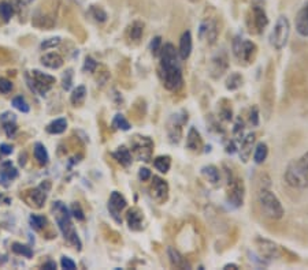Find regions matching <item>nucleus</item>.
Segmentation results:
<instances>
[{"mask_svg": "<svg viewBox=\"0 0 308 270\" xmlns=\"http://www.w3.org/2000/svg\"><path fill=\"white\" fill-rule=\"evenodd\" d=\"M283 177L288 186L292 188H297V190L308 188V152L304 153L297 160L289 162Z\"/></svg>", "mask_w": 308, "mask_h": 270, "instance_id": "nucleus-3", "label": "nucleus"}, {"mask_svg": "<svg viewBox=\"0 0 308 270\" xmlns=\"http://www.w3.org/2000/svg\"><path fill=\"white\" fill-rule=\"evenodd\" d=\"M18 176V171L17 168L11 164V161H6L2 164V169H0V184L5 187L10 186V183L14 180L15 177Z\"/></svg>", "mask_w": 308, "mask_h": 270, "instance_id": "nucleus-17", "label": "nucleus"}, {"mask_svg": "<svg viewBox=\"0 0 308 270\" xmlns=\"http://www.w3.org/2000/svg\"><path fill=\"white\" fill-rule=\"evenodd\" d=\"M251 123L254 124V126H258L259 124V112H258V108L255 107L252 111H251Z\"/></svg>", "mask_w": 308, "mask_h": 270, "instance_id": "nucleus-50", "label": "nucleus"}, {"mask_svg": "<svg viewBox=\"0 0 308 270\" xmlns=\"http://www.w3.org/2000/svg\"><path fill=\"white\" fill-rule=\"evenodd\" d=\"M20 164H21V165H25V154H24V156L21 154V157H20Z\"/></svg>", "mask_w": 308, "mask_h": 270, "instance_id": "nucleus-53", "label": "nucleus"}, {"mask_svg": "<svg viewBox=\"0 0 308 270\" xmlns=\"http://www.w3.org/2000/svg\"><path fill=\"white\" fill-rule=\"evenodd\" d=\"M71 214H73V217H74L75 220L78 221L85 220L84 210H82V207H81V205L78 202H74V203L71 205Z\"/></svg>", "mask_w": 308, "mask_h": 270, "instance_id": "nucleus-42", "label": "nucleus"}, {"mask_svg": "<svg viewBox=\"0 0 308 270\" xmlns=\"http://www.w3.org/2000/svg\"><path fill=\"white\" fill-rule=\"evenodd\" d=\"M167 255H169L171 265L174 266V267H178V269H190V263L186 260V258H184V255H182L178 250H175L173 247H169V248H167Z\"/></svg>", "mask_w": 308, "mask_h": 270, "instance_id": "nucleus-21", "label": "nucleus"}, {"mask_svg": "<svg viewBox=\"0 0 308 270\" xmlns=\"http://www.w3.org/2000/svg\"><path fill=\"white\" fill-rule=\"evenodd\" d=\"M228 202L233 207H240L244 202V184L243 180H233L230 182L228 190Z\"/></svg>", "mask_w": 308, "mask_h": 270, "instance_id": "nucleus-11", "label": "nucleus"}, {"mask_svg": "<svg viewBox=\"0 0 308 270\" xmlns=\"http://www.w3.org/2000/svg\"><path fill=\"white\" fill-rule=\"evenodd\" d=\"M256 247H258L260 255L266 256L267 259H277V258L282 255L281 248L274 241L266 240V239H258L256 240Z\"/></svg>", "mask_w": 308, "mask_h": 270, "instance_id": "nucleus-12", "label": "nucleus"}, {"mask_svg": "<svg viewBox=\"0 0 308 270\" xmlns=\"http://www.w3.org/2000/svg\"><path fill=\"white\" fill-rule=\"evenodd\" d=\"M229 267H234V269H237L239 266H237V265H226V266H225V269H229Z\"/></svg>", "mask_w": 308, "mask_h": 270, "instance_id": "nucleus-55", "label": "nucleus"}, {"mask_svg": "<svg viewBox=\"0 0 308 270\" xmlns=\"http://www.w3.org/2000/svg\"><path fill=\"white\" fill-rule=\"evenodd\" d=\"M60 44V39L59 37H55V39H50V40H45L44 43H41L40 48L41 49H50V48H55V47H58V45Z\"/></svg>", "mask_w": 308, "mask_h": 270, "instance_id": "nucleus-45", "label": "nucleus"}, {"mask_svg": "<svg viewBox=\"0 0 308 270\" xmlns=\"http://www.w3.org/2000/svg\"><path fill=\"white\" fill-rule=\"evenodd\" d=\"M126 220H128V224H129V228L132 231H140L143 228V214L137 207H133L128 211Z\"/></svg>", "mask_w": 308, "mask_h": 270, "instance_id": "nucleus-23", "label": "nucleus"}, {"mask_svg": "<svg viewBox=\"0 0 308 270\" xmlns=\"http://www.w3.org/2000/svg\"><path fill=\"white\" fill-rule=\"evenodd\" d=\"M50 182L41 183L39 187L24 192L22 198H24V201H25L29 206L35 207V209H40V207H43L45 201H47V192L50 190Z\"/></svg>", "mask_w": 308, "mask_h": 270, "instance_id": "nucleus-8", "label": "nucleus"}, {"mask_svg": "<svg viewBox=\"0 0 308 270\" xmlns=\"http://www.w3.org/2000/svg\"><path fill=\"white\" fill-rule=\"evenodd\" d=\"M52 211H54L55 220H56V224L59 226L63 237L67 240V243H70L73 247H75L77 250L80 251L82 244H81L80 237L77 235L74 225H73V222H71L69 209L66 207L63 202L56 201L54 202V205H52Z\"/></svg>", "mask_w": 308, "mask_h": 270, "instance_id": "nucleus-2", "label": "nucleus"}, {"mask_svg": "<svg viewBox=\"0 0 308 270\" xmlns=\"http://www.w3.org/2000/svg\"><path fill=\"white\" fill-rule=\"evenodd\" d=\"M192 48H193V41H192V33L186 30L182 33L181 39H179V47H178V55L179 59L186 60L192 54Z\"/></svg>", "mask_w": 308, "mask_h": 270, "instance_id": "nucleus-16", "label": "nucleus"}, {"mask_svg": "<svg viewBox=\"0 0 308 270\" xmlns=\"http://www.w3.org/2000/svg\"><path fill=\"white\" fill-rule=\"evenodd\" d=\"M241 85H243V77L237 73L230 74V77H229L228 81H226V88H228L229 90H236V89H239Z\"/></svg>", "mask_w": 308, "mask_h": 270, "instance_id": "nucleus-36", "label": "nucleus"}, {"mask_svg": "<svg viewBox=\"0 0 308 270\" xmlns=\"http://www.w3.org/2000/svg\"><path fill=\"white\" fill-rule=\"evenodd\" d=\"M43 269L55 270V269H56V263H55V262H52V260H48V262H45L44 265H43Z\"/></svg>", "mask_w": 308, "mask_h": 270, "instance_id": "nucleus-52", "label": "nucleus"}, {"mask_svg": "<svg viewBox=\"0 0 308 270\" xmlns=\"http://www.w3.org/2000/svg\"><path fill=\"white\" fill-rule=\"evenodd\" d=\"M226 70H228V58H226V55L221 54L213 58V60H211V75L214 78L222 77Z\"/></svg>", "mask_w": 308, "mask_h": 270, "instance_id": "nucleus-20", "label": "nucleus"}, {"mask_svg": "<svg viewBox=\"0 0 308 270\" xmlns=\"http://www.w3.org/2000/svg\"><path fill=\"white\" fill-rule=\"evenodd\" d=\"M11 250L14 251L15 254L18 255H24L26 258H32L33 256V251L30 247H28L26 244H22V243H13L11 245Z\"/></svg>", "mask_w": 308, "mask_h": 270, "instance_id": "nucleus-35", "label": "nucleus"}, {"mask_svg": "<svg viewBox=\"0 0 308 270\" xmlns=\"http://www.w3.org/2000/svg\"><path fill=\"white\" fill-rule=\"evenodd\" d=\"M185 120H188V118H184L182 120H179L178 115H174L169 123V137L170 141L173 143H178L181 139V134H182V126H184Z\"/></svg>", "mask_w": 308, "mask_h": 270, "instance_id": "nucleus-18", "label": "nucleus"}, {"mask_svg": "<svg viewBox=\"0 0 308 270\" xmlns=\"http://www.w3.org/2000/svg\"><path fill=\"white\" fill-rule=\"evenodd\" d=\"M30 226L35 229V231H41L44 229L47 225V218L44 216H39V214H32L29 218Z\"/></svg>", "mask_w": 308, "mask_h": 270, "instance_id": "nucleus-34", "label": "nucleus"}, {"mask_svg": "<svg viewBox=\"0 0 308 270\" xmlns=\"http://www.w3.org/2000/svg\"><path fill=\"white\" fill-rule=\"evenodd\" d=\"M201 173H203L206 179L209 180L211 184H218L219 180H221V173H219V169L214 165H207V167L201 168Z\"/></svg>", "mask_w": 308, "mask_h": 270, "instance_id": "nucleus-27", "label": "nucleus"}, {"mask_svg": "<svg viewBox=\"0 0 308 270\" xmlns=\"http://www.w3.org/2000/svg\"><path fill=\"white\" fill-rule=\"evenodd\" d=\"M3 128H5L6 135L9 138L14 137L17 130H18L17 124H15V120H6V122H3Z\"/></svg>", "mask_w": 308, "mask_h": 270, "instance_id": "nucleus-40", "label": "nucleus"}, {"mask_svg": "<svg viewBox=\"0 0 308 270\" xmlns=\"http://www.w3.org/2000/svg\"><path fill=\"white\" fill-rule=\"evenodd\" d=\"M154 167L160 172V173H167L171 167V158L169 156H159L154 160Z\"/></svg>", "mask_w": 308, "mask_h": 270, "instance_id": "nucleus-31", "label": "nucleus"}, {"mask_svg": "<svg viewBox=\"0 0 308 270\" xmlns=\"http://www.w3.org/2000/svg\"><path fill=\"white\" fill-rule=\"evenodd\" d=\"M132 149L136 157L141 160V161H149L151 154H152V149H154V143L148 137H134L132 141Z\"/></svg>", "mask_w": 308, "mask_h": 270, "instance_id": "nucleus-9", "label": "nucleus"}, {"mask_svg": "<svg viewBox=\"0 0 308 270\" xmlns=\"http://www.w3.org/2000/svg\"><path fill=\"white\" fill-rule=\"evenodd\" d=\"M199 36L200 39L207 40L209 44H214L215 40L218 37V26H217V22L213 20L203 21L201 25H200Z\"/></svg>", "mask_w": 308, "mask_h": 270, "instance_id": "nucleus-14", "label": "nucleus"}, {"mask_svg": "<svg viewBox=\"0 0 308 270\" xmlns=\"http://www.w3.org/2000/svg\"><path fill=\"white\" fill-rule=\"evenodd\" d=\"M60 266H62L63 269L67 270H74L75 267H77L74 260H71L70 258H67V256H63V258H62V260H60Z\"/></svg>", "mask_w": 308, "mask_h": 270, "instance_id": "nucleus-47", "label": "nucleus"}, {"mask_svg": "<svg viewBox=\"0 0 308 270\" xmlns=\"http://www.w3.org/2000/svg\"><path fill=\"white\" fill-rule=\"evenodd\" d=\"M13 105H14L15 108L18 109V111H21V112H24V113H28L30 109L28 103H26L25 100L21 97V96H18V97H15L14 100H13Z\"/></svg>", "mask_w": 308, "mask_h": 270, "instance_id": "nucleus-41", "label": "nucleus"}, {"mask_svg": "<svg viewBox=\"0 0 308 270\" xmlns=\"http://www.w3.org/2000/svg\"><path fill=\"white\" fill-rule=\"evenodd\" d=\"M143 32H144V25L141 24V22H134L132 26H130V30H129V36L132 40H140L141 39V36H143Z\"/></svg>", "mask_w": 308, "mask_h": 270, "instance_id": "nucleus-38", "label": "nucleus"}, {"mask_svg": "<svg viewBox=\"0 0 308 270\" xmlns=\"http://www.w3.org/2000/svg\"><path fill=\"white\" fill-rule=\"evenodd\" d=\"M35 158L37 160V162H39L40 165H45V164L48 162V160H50V157H48V152H47V149H45V146L43 143L37 142L35 145Z\"/></svg>", "mask_w": 308, "mask_h": 270, "instance_id": "nucleus-30", "label": "nucleus"}, {"mask_svg": "<svg viewBox=\"0 0 308 270\" xmlns=\"http://www.w3.org/2000/svg\"><path fill=\"white\" fill-rule=\"evenodd\" d=\"M113 127L118 128V130H122V131H128L130 130V123L125 119L124 115H115L114 120H113Z\"/></svg>", "mask_w": 308, "mask_h": 270, "instance_id": "nucleus-37", "label": "nucleus"}, {"mask_svg": "<svg viewBox=\"0 0 308 270\" xmlns=\"http://www.w3.org/2000/svg\"><path fill=\"white\" fill-rule=\"evenodd\" d=\"M14 15V7L9 2H0V18L5 21V22H9V21L13 18Z\"/></svg>", "mask_w": 308, "mask_h": 270, "instance_id": "nucleus-32", "label": "nucleus"}, {"mask_svg": "<svg viewBox=\"0 0 308 270\" xmlns=\"http://www.w3.org/2000/svg\"><path fill=\"white\" fill-rule=\"evenodd\" d=\"M66 127H67V120H66V119H55L54 122H51L50 124L47 126V133L62 134L66 131Z\"/></svg>", "mask_w": 308, "mask_h": 270, "instance_id": "nucleus-28", "label": "nucleus"}, {"mask_svg": "<svg viewBox=\"0 0 308 270\" xmlns=\"http://www.w3.org/2000/svg\"><path fill=\"white\" fill-rule=\"evenodd\" d=\"M203 145V141L200 138L199 131L194 127H190L188 133V138H186V147L190 150H197Z\"/></svg>", "mask_w": 308, "mask_h": 270, "instance_id": "nucleus-25", "label": "nucleus"}, {"mask_svg": "<svg viewBox=\"0 0 308 270\" xmlns=\"http://www.w3.org/2000/svg\"><path fill=\"white\" fill-rule=\"evenodd\" d=\"M13 90V82L7 78H0V93L7 94Z\"/></svg>", "mask_w": 308, "mask_h": 270, "instance_id": "nucleus-43", "label": "nucleus"}, {"mask_svg": "<svg viewBox=\"0 0 308 270\" xmlns=\"http://www.w3.org/2000/svg\"><path fill=\"white\" fill-rule=\"evenodd\" d=\"M85 97H86V89H85V86H77V89L73 90L70 101L74 105H81V104L84 103Z\"/></svg>", "mask_w": 308, "mask_h": 270, "instance_id": "nucleus-33", "label": "nucleus"}, {"mask_svg": "<svg viewBox=\"0 0 308 270\" xmlns=\"http://www.w3.org/2000/svg\"><path fill=\"white\" fill-rule=\"evenodd\" d=\"M113 157L120 162L121 165H124V167H129L130 164H132V153H130L128 147H118V150L113 153Z\"/></svg>", "mask_w": 308, "mask_h": 270, "instance_id": "nucleus-26", "label": "nucleus"}, {"mask_svg": "<svg viewBox=\"0 0 308 270\" xmlns=\"http://www.w3.org/2000/svg\"><path fill=\"white\" fill-rule=\"evenodd\" d=\"M268 156V147L266 143L260 142L256 145V147H255V152H254V161L256 162V164H263L264 161H266V158H267Z\"/></svg>", "mask_w": 308, "mask_h": 270, "instance_id": "nucleus-29", "label": "nucleus"}, {"mask_svg": "<svg viewBox=\"0 0 308 270\" xmlns=\"http://www.w3.org/2000/svg\"><path fill=\"white\" fill-rule=\"evenodd\" d=\"M296 30L301 37H308V2L304 3L303 7L298 10L297 15H296Z\"/></svg>", "mask_w": 308, "mask_h": 270, "instance_id": "nucleus-15", "label": "nucleus"}, {"mask_svg": "<svg viewBox=\"0 0 308 270\" xmlns=\"http://www.w3.org/2000/svg\"><path fill=\"white\" fill-rule=\"evenodd\" d=\"M41 63L44 64L45 67H48V69L56 70L60 69V67L63 66V59H62V56H60L59 54L52 52V54L44 55V56L41 58Z\"/></svg>", "mask_w": 308, "mask_h": 270, "instance_id": "nucleus-24", "label": "nucleus"}, {"mask_svg": "<svg viewBox=\"0 0 308 270\" xmlns=\"http://www.w3.org/2000/svg\"><path fill=\"white\" fill-rule=\"evenodd\" d=\"M258 52L256 45L252 41H249L243 37H236L233 41V54L236 58L243 63H251L255 59Z\"/></svg>", "mask_w": 308, "mask_h": 270, "instance_id": "nucleus-7", "label": "nucleus"}, {"mask_svg": "<svg viewBox=\"0 0 308 270\" xmlns=\"http://www.w3.org/2000/svg\"><path fill=\"white\" fill-rule=\"evenodd\" d=\"M254 143H255V134L254 133L248 134V135L243 139L241 146H240V149H239V153H240V157H241V160H243L244 162L248 161L249 157H251Z\"/></svg>", "mask_w": 308, "mask_h": 270, "instance_id": "nucleus-22", "label": "nucleus"}, {"mask_svg": "<svg viewBox=\"0 0 308 270\" xmlns=\"http://www.w3.org/2000/svg\"><path fill=\"white\" fill-rule=\"evenodd\" d=\"M97 67V62L94 59H92L90 56H86L85 58V63H84V71H88V73H93L94 70Z\"/></svg>", "mask_w": 308, "mask_h": 270, "instance_id": "nucleus-44", "label": "nucleus"}, {"mask_svg": "<svg viewBox=\"0 0 308 270\" xmlns=\"http://www.w3.org/2000/svg\"><path fill=\"white\" fill-rule=\"evenodd\" d=\"M289 35H290L289 20L285 15H281L277 20V22H275V25H274V29L271 32V35H270V44L279 51L288 43Z\"/></svg>", "mask_w": 308, "mask_h": 270, "instance_id": "nucleus-6", "label": "nucleus"}, {"mask_svg": "<svg viewBox=\"0 0 308 270\" xmlns=\"http://www.w3.org/2000/svg\"><path fill=\"white\" fill-rule=\"evenodd\" d=\"M252 18H254L255 29L258 30L259 33H262L268 25L267 14H266V10L262 6H254L252 7Z\"/></svg>", "mask_w": 308, "mask_h": 270, "instance_id": "nucleus-19", "label": "nucleus"}, {"mask_svg": "<svg viewBox=\"0 0 308 270\" xmlns=\"http://www.w3.org/2000/svg\"><path fill=\"white\" fill-rule=\"evenodd\" d=\"M0 153L5 154V156H9V154L13 153V147H11L10 145H7V143H2V145H0Z\"/></svg>", "mask_w": 308, "mask_h": 270, "instance_id": "nucleus-51", "label": "nucleus"}, {"mask_svg": "<svg viewBox=\"0 0 308 270\" xmlns=\"http://www.w3.org/2000/svg\"><path fill=\"white\" fill-rule=\"evenodd\" d=\"M259 203L264 214L271 220H281L285 214L282 203L270 190H262L259 192Z\"/></svg>", "mask_w": 308, "mask_h": 270, "instance_id": "nucleus-4", "label": "nucleus"}, {"mask_svg": "<svg viewBox=\"0 0 308 270\" xmlns=\"http://www.w3.org/2000/svg\"><path fill=\"white\" fill-rule=\"evenodd\" d=\"M70 88H71V70H69V71L66 73L65 78H63V89H65V90H69Z\"/></svg>", "mask_w": 308, "mask_h": 270, "instance_id": "nucleus-49", "label": "nucleus"}, {"mask_svg": "<svg viewBox=\"0 0 308 270\" xmlns=\"http://www.w3.org/2000/svg\"><path fill=\"white\" fill-rule=\"evenodd\" d=\"M160 49H162V39L158 36V37H155V39L152 40V43H151V51H152L154 56H156V55L160 54Z\"/></svg>", "mask_w": 308, "mask_h": 270, "instance_id": "nucleus-46", "label": "nucleus"}, {"mask_svg": "<svg viewBox=\"0 0 308 270\" xmlns=\"http://www.w3.org/2000/svg\"><path fill=\"white\" fill-rule=\"evenodd\" d=\"M160 75L163 86L170 92H177L182 88L184 78L179 66V55L173 44L162 45L160 49Z\"/></svg>", "mask_w": 308, "mask_h": 270, "instance_id": "nucleus-1", "label": "nucleus"}, {"mask_svg": "<svg viewBox=\"0 0 308 270\" xmlns=\"http://www.w3.org/2000/svg\"><path fill=\"white\" fill-rule=\"evenodd\" d=\"M151 171H149L148 168H141L139 171V177L141 182H147V180H149L151 179Z\"/></svg>", "mask_w": 308, "mask_h": 270, "instance_id": "nucleus-48", "label": "nucleus"}, {"mask_svg": "<svg viewBox=\"0 0 308 270\" xmlns=\"http://www.w3.org/2000/svg\"><path fill=\"white\" fill-rule=\"evenodd\" d=\"M89 14L92 15V18L97 21V22H105L107 20V13H106L101 7L99 6H90Z\"/></svg>", "mask_w": 308, "mask_h": 270, "instance_id": "nucleus-39", "label": "nucleus"}, {"mask_svg": "<svg viewBox=\"0 0 308 270\" xmlns=\"http://www.w3.org/2000/svg\"><path fill=\"white\" fill-rule=\"evenodd\" d=\"M21 2H22L24 5H30V3H32L33 0H21Z\"/></svg>", "mask_w": 308, "mask_h": 270, "instance_id": "nucleus-54", "label": "nucleus"}, {"mask_svg": "<svg viewBox=\"0 0 308 270\" xmlns=\"http://www.w3.org/2000/svg\"><path fill=\"white\" fill-rule=\"evenodd\" d=\"M126 207V199L124 196L121 195L118 191L111 192L109 199V211L111 217L114 218L118 224L122 222V218H121V211L124 210Z\"/></svg>", "mask_w": 308, "mask_h": 270, "instance_id": "nucleus-10", "label": "nucleus"}, {"mask_svg": "<svg viewBox=\"0 0 308 270\" xmlns=\"http://www.w3.org/2000/svg\"><path fill=\"white\" fill-rule=\"evenodd\" d=\"M151 194L154 196L155 201H158L159 203H164L169 198V184L164 182L163 179L154 176V182L151 186Z\"/></svg>", "mask_w": 308, "mask_h": 270, "instance_id": "nucleus-13", "label": "nucleus"}, {"mask_svg": "<svg viewBox=\"0 0 308 270\" xmlns=\"http://www.w3.org/2000/svg\"><path fill=\"white\" fill-rule=\"evenodd\" d=\"M25 78L28 81L29 88L37 94H40V96H45L47 92L52 88V85L55 84L54 77L41 73L39 70H33L29 74H26Z\"/></svg>", "mask_w": 308, "mask_h": 270, "instance_id": "nucleus-5", "label": "nucleus"}]
</instances>
